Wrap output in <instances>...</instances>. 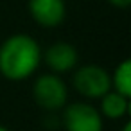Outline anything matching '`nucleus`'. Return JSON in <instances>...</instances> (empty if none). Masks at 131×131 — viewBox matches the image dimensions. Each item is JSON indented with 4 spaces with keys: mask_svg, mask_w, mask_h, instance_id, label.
<instances>
[{
    "mask_svg": "<svg viewBox=\"0 0 131 131\" xmlns=\"http://www.w3.org/2000/svg\"><path fill=\"white\" fill-rule=\"evenodd\" d=\"M41 61L38 41L27 34H15L0 45V74L9 81L31 77Z\"/></svg>",
    "mask_w": 131,
    "mask_h": 131,
    "instance_id": "nucleus-1",
    "label": "nucleus"
},
{
    "mask_svg": "<svg viewBox=\"0 0 131 131\" xmlns=\"http://www.w3.org/2000/svg\"><path fill=\"white\" fill-rule=\"evenodd\" d=\"M32 97H34L36 104L47 111L61 110L68 99L67 84L56 74H43L34 81Z\"/></svg>",
    "mask_w": 131,
    "mask_h": 131,
    "instance_id": "nucleus-2",
    "label": "nucleus"
},
{
    "mask_svg": "<svg viewBox=\"0 0 131 131\" xmlns=\"http://www.w3.org/2000/svg\"><path fill=\"white\" fill-rule=\"evenodd\" d=\"M74 86L75 90L90 99H101L106 92L111 90V77L110 74L97 65H84L74 74Z\"/></svg>",
    "mask_w": 131,
    "mask_h": 131,
    "instance_id": "nucleus-3",
    "label": "nucleus"
},
{
    "mask_svg": "<svg viewBox=\"0 0 131 131\" xmlns=\"http://www.w3.org/2000/svg\"><path fill=\"white\" fill-rule=\"evenodd\" d=\"M63 124L67 131H102V115L92 104L74 102L67 106Z\"/></svg>",
    "mask_w": 131,
    "mask_h": 131,
    "instance_id": "nucleus-4",
    "label": "nucleus"
},
{
    "mask_svg": "<svg viewBox=\"0 0 131 131\" xmlns=\"http://www.w3.org/2000/svg\"><path fill=\"white\" fill-rule=\"evenodd\" d=\"M29 13L36 24L43 27H56L63 24L67 6L65 0H29Z\"/></svg>",
    "mask_w": 131,
    "mask_h": 131,
    "instance_id": "nucleus-5",
    "label": "nucleus"
},
{
    "mask_svg": "<svg viewBox=\"0 0 131 131\" xmlns=\"http://www.w3.org/2000/svg\"><path fill=\"white\" fill-rule=\"evenodd\" d=\"M77 59H79V54L75 47L67 41H58L50 45L45 52V63L54 74L70 72L77 65Z\"/></svg>",
    "mask_w": 131,
    "mask_h": 131,
    "instance_id": "nucleus-6",
    "label": "nucleus"
},
{
    "mask_svg": "<svg viewBox=\"0 0 131 131\" xmlns=\"http://www.w3.org/2000/svg\"><path fill=\"white\" fill-rule=\"evenodd\" d=\"M129 111V97L110 90L101 97V115L106 118H122Z\"/></svg>",
    "mask_w": 131,
    "mask_h": 131,
    "instance_id": "nucleus-7",
    "label": "nucleus"
},
{
    "mask_svg": "<svg viewBox=\"0 0 131 131\" xmlns=\"http://www.w3.org/2000/svg\"><path fill=\"white\" fill-rule=\"evenodd\" d=\"M111 77V88L126 97H131V61L124 59L113 72Z\"/></svg>",
    "mask_w": 131,
    "mask_h": 131,
    "instance_id": "nucleus-8",
    "label": "nucleus"
},
{
    "mask_svg": "<svg viewBox=\"0 0 131 131\" xmlns=\"http://www.w3.org/2000/svg\"><path fill=\"white\" fill-rule=\"evenodd\" d=\"M110 4H113L115 7H129L131 0H108Z\"/></svg>",
    "mask_w": 131,
    "mask_h": 131,
    "instance_id": "nucleus-9",
    "label": "nucleus"
},
{
    "mask_svg": "<svg viewBox=\"0 0 131 131\" xmlns=\"http://www.w3.org/2000/svg\"><path fill=\"white\" fill-rule=\"evenodd\" d=\"M122 131H131V124H129V122H126V124H124V127H122Z\"/></svg>",
    "mask_w": 131,
    "mask_h": 131,
    "instance_id": "nucleus-10",
    "label": "nucleus"
},
{
    "mask_svg": "<svg viewBox=\"0 0 131 131\" xmlns=\"http://www.w3.org/2000/svg\"><path fill=\"white\" fill-rule=\"evenodd\" d=\"M0 131H9L7 127H4V126H0Z\"/></svg>",
    "mask_w": 131,
    "mask_h": 131,
    "instance_id": "nucleus-11",
    "label": "nucleus"
}]
</instances>
